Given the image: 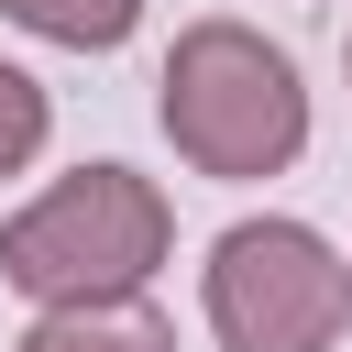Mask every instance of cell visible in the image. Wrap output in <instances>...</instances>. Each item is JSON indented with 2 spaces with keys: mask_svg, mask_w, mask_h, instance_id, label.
<instances>
[{
  "mask_svg": "<svg viewBox=\"0 0 352 352\" xmlns=\"http://www.w3.org/2000/svg\"><path fill=\"white\" fill-rule=\"evenodd\" d=\"M154 121L165 143L220 176V187H253V176H286L308 154V88H297V55L264 44L253 22H187L165 77H154Z\"/></svg>",
  "mask_w": 352,
  "mask_h": 352,
  "instance_id": "cell-1",
  "label": "cell"
},
{
  "mask_svg": "<svg viewBox=\"0 0 352 352\" xmlns=\"http://www.w3.org/2000/svg\"><path fill=\"white\" fill-rule=\"evenodd\" d=\"M44 143H55V99H44V77H33V66H11V55H0V176H22Z\"/></svg>",
  "mask_w": 352,
  "mask_h": 352,
  "instance_id": "cell-6",
  "label": "cell"
},
{
  "mask_svg": "<svg viewBox=\"0 0 352 352\" xmlns=\"http://www.w3.org/2000/svg\"><path fill=\"white\" fill-rule=\"evenodd\" d=\"M165 253H176V209L132 165H77V176H55L44 198H22L0 220V286H22L33 308L143 297Z\"/></svg>",
  "mask_w": 352,
  "mask_h": 352,
  "instance_id": "cell-2",
  "label": "cell"
},
{
  "mask_svg": "<svg viewBox=\"0 0 352 352\" xmlns=\"http://www.w3.org/2000/svg\"><path fill=\"white\" fill-rule=\"evenodd\" d=\"M22 33H44V44H66V55H110V44H132V22H143V0H0Z\"/></svg>",
  "mask_w": 352,
  "mask_h": 352,
  "instance_id": "cell-5",
  "label": "cell"
},
{
  "mask_svg": "<svg viewBox=\"0 0 352 352\" xmlns=\"http://www.w3.org/2000/svg\"><path fill=\"white\" fill-rule=\"evenodd\" d=\"M11 352H176V319L143 308V297H110V308H33V330Z\"/></svg>",
  "mask_w": 352,
  "mask_h": 352,
  "instance_id": "cell-4",
  "label": "cell"
},
{
  "mask_svg": "<svg viewBox=\"0 0 352 352\" xmlns=\"http://www.w3.org/2000/svg\"><path fill=\"white\" fill-rule=\"evenodd\" d=\"M198 308H209L220 352H330L352 330V264H341L330 231L264 209V220H231L209 242Z\"/></svg>",
  "mask_w": 352,
  "mask_h": 352,
  "instance_id": "cell-3",
  "label": "cell"
},
{
  "mask_svg": "<svg viewBox=\"0 0 352 352\" xmlns=\"http://www.w3.org/2000/svg\"><path fill=\"white\" fill-rule=\"evenodd\" d=\"M341 264H352V253H341Z\"/></svg>",
  "mask_w": 352,
  "mask_h": 352,
  "instance_id": "cell-7",
  "label": "cell"
}]
</instances>
